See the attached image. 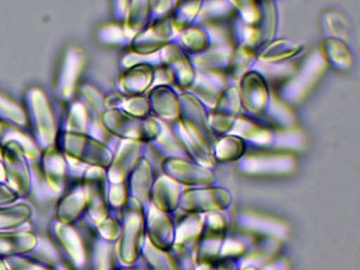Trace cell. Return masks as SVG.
I'll return each instance as SVG.
<instances>
[{
	"label": "cell",
	"mask_w": 360,
	"mask_h": 270,
	"mask_svg": "<svg viewBox=\"0 0 360 270\" xmlns=\"http://www.w3.org/2000/svg\"><path fill=\"white\" fill-rule=\"evenodd\" d=\"M193 270H236V268L231 259H218L212 263H199Z\"/></svg>",
	"instance_id": "cell-7"
},
{
	"label": "cell",
	"mask_w": 360,
	"mask_h": 270,
	"mask_svg": "<svg viewBox=\"0 0 360 270\" xmlns=\"http://www.w3.org/2000/svg\"><path fill=\"white\" fill-rule=\"evenodd\" d=\"M240 270H258L257 268L254 267H242Z\"/></svg>",
	"instance_id": "cell-8"
},
{
	"label": "cell",
	"mask_w": 360,
	"mask_h": 270,
	"mask_svg": "<svg viewBox=\"0 0 360 270\" xmlns=\"http://www.w3.org/2000/svg\"><path fill=\"white\" fill-rule=\"evenodd\" d=\"M231 204L229 192L223 188H197L187 190L180 194L178 208L184 212L199 213L214 212L224 210Z\"/></svg>",
	"instance_id": "cell-1"
},
{
	"label": "cell",
	"mask_w": 360,
	"mask_h": 270,
	"mask_svg": "<svg viewBox=\"0 0 360 270\" xmlns=\"http://www.w3.org/2000/svg\"><path fill=\"white\" fill-rule=\"evenodd\" d=\"M167 176L176 181V183L188 186H200L206 187L214 183V177L210 171L200 167L193 166L186 162H168L164 165Z\"/></svg>",
	"instance_id": "cell-2"
},
{
	"label": "cell",
	"mask_w": 360,
	"mask_h": 270,
	"mask_svg": "<svg viewBox=\"0 0 360 270\" xmlns=\"http://www.w3.org/2000/svg\"><path fill=\"white\" fill-rule=\"evenodd\" d=\"M203 219L197 213H191L182 217L178 225L174 226V246L186 247L191 249V245L199 240L203 228Z\"/></svg>",
	"instance_id": "cell-5"
},
{
	"label": "cell",
	"mask_w": 360,
	"mask_h": 270,
	"mask_svg": "<svg viewBox=\"0 0 360 270\" xmlns=\"http://www.w3.org/2000/svg\"><path fill=\"white\" fill-rule=\"evenodd\" d=\"M146 255L153 270H181L172 253L158 248L153 243L148 244Z\"/></svg>",
	"instance_id": "cell-6"
},
{
	"label": "cell",
	"mask_w": 360,
	"mask_h": 270,
	"mask_svg": "<svg viewBox=\"0 0 360 270\" xmlns=\"http://www.w3.org/2000/svg\"><path fill=\"white\" fill-rule=\"evenodd\" d=\"M149 217V230L151 240L158 248L169 250L174 243V225L167 212L157 207L151 209Z\"/></svg>",
	"instance_id": "cell-3"
},
{
	"label": "cell",
	"mask_w": 360,
	"mask_h": 270,
	"mask_svg": "<svg viewBox=\"0 0 360 270\" xmlns=\"http://www.w3.org/2000/svg\"><path fill=\"white\" fill-rule=\"evenodd\" d=\"M153 204L164 212H172L178 207L180 198L179 184L169 176H160L153 185Z\"/></svg>",
	"instance_id": "cell-4"
}]
</instances>
